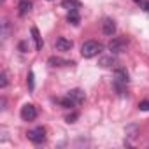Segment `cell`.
I'll return each instance as SVG.
<instances>
[{
    "label": "cell",
    "mask_w": 149,
    "mask_h": 149,
    "mask_svg": "<svg viewBox=\"0 0 149 149\" xmlns=\"http://www.w3.org/2000/svg\"><path fill=\"white\" fill-rule=\"evenodd\" d=\"M102 51V44L97 42V40H86L83 46H81V54L83 58H95L98 56Z\"/></svg>",
    "instance_id": "6da1fadb"
},
{
    "label": "cell",
    "mask_w": 149,
    "mask_h": 149,
    "mask_svg": "<svg viewBox=\"0 0 149 149\" xmlns=\"http://www.w3.org/2000/svg\"><path fill=\"white\" fill-rule=\"evenodd\" d=\"M126 44H128V40H126L125 37H114V39L107 44V49H109L111 53H123V51L126 49Z\"/></svg>",
    "instance_id": "7a4b0ae2"
},
{
    "label": "cell",
    "mask_w": 149,
    "mask_h": 149,
    "mask_svg": "<svg viewBox=\"0 0 149 149\" xmlns=\"http://www.w3.org/2000/svg\"><path fill=\"white\" fill-rule=\"evenodd\" d=\"M28 140H32L33 144H42L46 140V130L42 126H37V128H32L28 133H26Z\"/></svg>",
    "instance_id": "3957f363"
},
{
    "label": "cell",
    "mask_w": 149,
    "mask_h": 149,
    "mask_svg": "<svg viewBox=\"0 0 149 149\" xmlns=\"http://www.w3.org/2000/svg\"><path fill=\"white\" fill-rule=\"evenodd\" d=\"M19 116H21L23 121H33V119L37 118V107H35L33 104H25V105L21 107Z\"/></svg>",
    "instance_id": "277c9868"
},
{
    "label": "cell",
    "mask_w": 149,
    "mask_h": 149,
    "mask_svg": "<svg viewBox=\"0 0 149 149\" xmlns=\"http://www.w3.org/2000/svg\"><path fill=\"white\" fill-rule=\"evenodd\" d=\"M102 32H104V35L112 37V35L116 33V21L111 19V18H105V19L102 21Z\"/></svg>",
    "instance_id": "5b68a950"
},
{
    "label": "cell",
    "mask_w": 149,
    "mask_h": 149,
    "mask_svg": "<svg viewBox=\"0 0 149 149\" xmlns=\"http://www.w3.org/2000/svg\"><path fill=\"white\" fill-rule=\"evenodd\" d=\"M72 40H68V39H65V37H58L56 40H54V49L56 51H70L72 49Z\"/></svg>",
    "instance_id": "8992f818"
},
{
    "label": "cell",
    "mask_w": 149,
    "mask_h": 149,
    "mask_svg": "<svg viewBox=\"0 0 149 149\" xmlns=\"http://www.w3.org/2000/svg\"><path fill=\"white\" fill-rule=\"evenodd\" d=\"M30 11H32V2H30V0H19V4H18L19 16H26Z\"/></svg>",
    "instance_id": "52a82bcc"
},
{
    "label": "cell",
    "mask_w": 149,
    "mask_h": 149,
    "mask_svg": "<svg viewBox=\"0 0 149 149\" xmlns=\"http://www.w3.org/2000/svg\"><path fill=\"white\" fill-rule=\"evenodd\" d=\"M61 7L67 9V11H79L81 9V2L79 0H63Z\"/></svg>",
    "instance_id": "ba28073f"
},
{
    "label": "cell",
    "mask_w": 149,
    "mask_h": 149,
    "mask_svg": "<svg viewBox=\"0 0 149 149\" xmlns=\"http://www.w3.org/2000/svg\"><path fill=\"white\" fill-rule=\"evenodd\" d=\"M68 97L76 102V104H81L83 100H84V91L83 90H79V88H76V90H70L68 91Z\"/></svg>",
    "instance_id": "9c48e42d"
},
{
    "label": "cell",
    "mask_w": 149,
    "mask_h": 149,
    "mask_svg": "<svg viewBox=\"0 0 149 149\" xmlns=\"http://www.w3.org/2000/svg\"><path fill=\"white\" fill-rule=\"evenodd\" d=\"M30 33H32V39H33V42H35V49H42L44 42H42V37H40V33H39L37 26H32Z\"/></svg>",
    "instance_id": "30bf717a"
},
{
    "label": "cell",
    "mask_w": 149,
    "mask_h": 149,
    "mask_svg": "<svg viewBox=\"0 0 149 149\" xmlns=\"http://www.w3.org/2000/svg\"><path fill=\"white\" fill-rule=\"evenodd\" d=\"M67 21H68L70 25H74V26H77L79 21H81V18H79V11H68V14H67Z\"/></svg>",
    "instance_id": "8fae6325"
},
{
    "label": "cell",
    "mask_w": 149,
    "mask_h": 149,
    "mask_svg": "<svg viewBox=\"0 0 149 149\" xmlns=\"http://www.w3.org/2000/svg\"><path fill=\"white\" fill-rule=\"evenodd\" d=\"M47 63H49V65H53V67H63V65H74L72 61H67V60H63V58H56V56H51V58L47 60Z\"/></svg>",
    "instance_id": "7c38bea8"
},
{
    "label": "cell",
    "mask_w": 149,
    "mask_h": 149,
    "mask_svg": "<svg viewBox=\"0 0 149 149\" xmlns=\"http://www.w3.org/2000/svg\"><path fill=\"white\" fill-rule=\"evenodd\" d=\"M98 63H100L102 67H112V65L116 63V60H114V56H112V53H111V56H102Z\"/></svg>",
    "instance_id": "4fadbf2b"
},
{
    "label": "cell",
    "mask_w": 149,
    "mask_h": 149,
    "mask_svg": "<svg viewBox=\"0 0 149 149\" xmlns=\"http://www.w3.org/2000/svg\"><path fill=\"white\" fill-rule=\"evenodd\" d=\"M6 86H7V74L2 72L0 74V88H6Z\"/></svg>",
    "instance_id": "5bb4252c"
},
{
    "label": "cell",
    "mask_w": 149,
    "mask_h": 149,
    "mask_svg": "<svg viewBox=\"0 0 149 149\" xmlns=\"http://www.w3.org/2000/svg\"><path fill=\"white\" fill-rule=\"evenodd\" d=\"M26 84H28V88H30V90H33V72H32V70L28 72V77H26Z\"/></svg>",
    "instance_id": "9a60e30c"
},
{
    "label": "cell",
    "mask_w": 149,
    "mask_h": 149,
    "mask_svg": "<svg viewBox=\"0 0 149 149\" xmlns=\"http://www.w3.org/2000/svg\"><path fill=\"white\" fill-rule=\"evenodd\" d=\"M79 118V114L77 112H72L70 116H67V123H76V119Z\"/></svg>",
    "instance_id": "2e32d148"
},
{
    "label": "cell",
    "mask_w": 149,
    "mask_h": 149,
    "mask_svg": "<svg viewBox=\"0 0 149 149\" xmlns=\"http://www.w3.org/2000/svg\"><path fill=\"white\" fill-rule=\"evenodd\" d=\"M139 109H140V111H149V100H142V102L139 104Z\"/></svg>",
    "instance_id": "e0dca14e"
},
{
    "label": "cell",
    "mask_w": 149,
    "mask_h": 149,
    "mask_svg": "<svg viewBox=\"0 0 149 149\" xmlns=\"http://www.w3.org/2000/svg\"><path fill=\"white\" fill-rule=\"evenodd\" d=\"M142 9L146 13H149V0H144V2H142Z\"/></svg>",
    "instance_id": "ac0fdd59"
},
{
    "label": "cell",
    "mask_w": 149,
    "mask_h": 149,
    "mask_svg": "<svg viewBox=\"0 0 149 149\" xmlns=\"http://www.w3.org/2000/svg\"><path fill=\"white\" fill-rule=\"evenodd\" d=\"M19 49L23 51V53H26L28 49H26V42H19Z\"/></svg>",
    "instance_id": "d6986e66"
},
{
    "label": "cell",
    "mask_w": 149,
    "mask_h": 149,
    "mask_svg": "<svg viewBox=\"0 0 149 149\" xmlns=\"http://www.w3.org/2000/svg\"><path fill=\"white\" fill-rule=\"evenodd\" d=\"M133 2H137V4H142V2H144V0H133Z\"/></svg>",
    "instance_id": "ffe728a7"
},
{
    "label": "cell",
    "mask_w": 149,
    "mask_h": 149,
    "mask_svg": "<svg viewBox=\"0 0 149 149\" xmlns=\"http://www.w3.org/2000/svg\"><path fill=\"white\" fill-rule=\"evenodd\" d=\"M0 2H6V0H0Z\"/></svg>",
    "instance_id": "44dd1931"
},
{
    "label": "cell",
    "mask_w": 149,
    "mask_h": 149,
    "mask_svg": "<svg viewBox=\"0 0 149 149\" xmlns=\"http://www.w3.org/2000/svg\"><path fill=\"white\" fill-rule=\"evenodd\" d=\"M47 2H51V0H47Z\"/></svg>",
    "instance_id": "7402d4cb"
}]
</instances>
